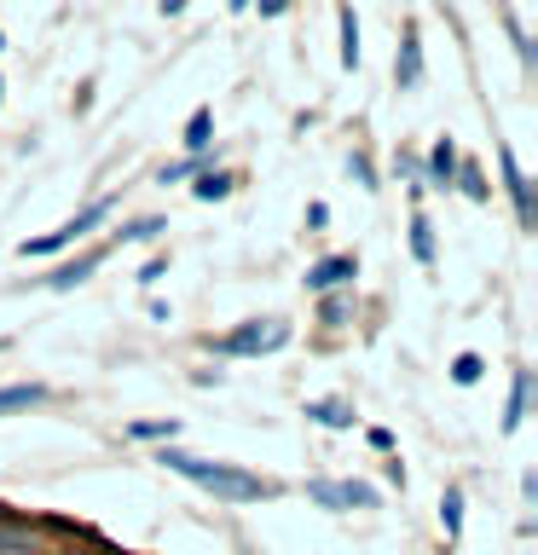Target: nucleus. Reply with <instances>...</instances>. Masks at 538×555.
<instances>
[{"label": "nucleus", "instance_id": "nucleus-8", "mask_svg": "<svg viewBox=\"0 0 538 555\" xmlns=\"http://www.w3.org/2000/svg\"><path fill=\"white\" fill-rule=\"evenodd\" d=\"M527 405H533V371H515L510 405H503V434H515L521 423H527Z\"/></svg>", "mask_w": 538, "mask_h": 555}, {"label": "nucleus", "instance_id": "nucleus-7", "mask_svg": "<svg viewBox=\"0 0 538 555\" xmlns=\"http://www.w3.org/2000/svg\"><path fill=\"white\" fill-rule=\"evenodd\" d=\"M394 81H399V87H417V81H423V41H417V29H406V41H399Z\"/></svg>", "mask_w": 538, "mask_h": 555}, {"label": "nucleus", "instance_id": "nucleus-19", "mask_svg": "<svg viewBox=\"0 0 538 555\" xmlns=\"http://www.w3.org/2000/svg\"><path fill=\"white\" fill-rule=\"evenodd\" d=\"M128 434H133V440H163V446H174V434H180V423H174V416H168V423H133Z\"/></svg>", "mask_w": 538, "mask_h": 555}, {"label": "nucleus", "instance_id": "nucleus-3", "mask_svg": "<svg viewBox=\"0 0 538 555\" xmlns=\"http://www.w3.org/2000/svg\"><path fill=\"white\" fill-rule=\"evenodd\" d=\"M290 341V324L284 319H243L232 336H220L215 347L232 359H260V353H278V347Z\"/></svg>", "mask_w": 538, "mask_h": 555}, {"label": "nucleus", "instance_id": "nucleus-13", "mask_svg": "<svg viewBox=\"0 0 538 555\" xmlns=\"http://www.w3.org/2000/svg\"><path fill=\"white\" fill-rule=\"evenodd\" d=\"M208 133H215V111H208V104H197V111H191V121H185V151H208Z\"/></svg>", "mask_w": 538, "mask_h": 555}, {"label": "nucleus", "instance_id": "nucleus-17", "mask_svg": "<svg viewBox=\"0 0 538 555\" xmlns=\"http://www.w3.org/2000/svg\"><path fill=\"white\" fill-rule=\"evenodd\" d=\"M411 255L423 260V267H434V225H428L423 215L411 220Z\"/></svg>", "mask_w": 538, "mask_h": 555}, {"label": "nucleus", "instance_id": "nucleus-22", "mask_svg": "<svg viewBox=\"0 0 538 555\" xmlns=\"http://www.w3.org/2000/svg\"><path fill=\"white\" fill-rule=\"evenodd\" d=\"M0 550L24 555V550H29V527H0Z\"/></svg>", "mask_w": 538, "mask_h": 555}, {"label": "nucleus", "instance_id": "nucleus-12", "mask_svg": "<svg viewBox=\"0 0 538 555\" xmlns=\"http://www.w3.org/2000/svg\"><path fill=\"white\" fill-rule=\"evenodd\" d=\"M47 388L41 382H12V388H0V416L7 411H29V405H41Z\"/></svg>", "mask_w": 538, "mask_h": 555}, {"label": "nucleus", "instance_id": "nucleus-15", "mask_svg": "<svg viewBox=\"0 0 538 555\" xmlns=\"http://www.w3.org/2000/svg\"><path fill=\"white\" fill-rule=\"evenodd\" d=\"M440 527H446V538L463 532V492L458 486H446V498H440Z\"/></svg>", "mask_w": 538, "mask_h": 555}, {"label": "nucleus", "instance_id": "nucleus-9", "mask_svg": "<svg viewBox=\"0 0 538 555\" xmlns=\"http://www.w3.org/2000/svg\"><path fill=\"white\" fill-rule=\"evenodd\" d=\"M307 416H312V423H324V428H354L359 423L347 399H307Z\"/></svg>", "mask_w": 538, "mask_h": 555}, {"label": "nucleus", "instance_id": "nucleus-23", "mask_svg": "<svg viewBox=\"0 0 538 555\" xmlns=\"http://www.w3.org/2000/svg\"><path fill=\"white\" fill-rule=\"evenodd\" d=\"M347 319V295H324V324H342Z\"/></svg>", "mask_w": 538, "mask_h": 555}, {"label": "nucleus", "instance_id": "nucleus-21", "mask_svg": "<svg viewBox=\"0 0 538 555\" xmlns=\"http://www.w3.org/2000/svg\"><path fill=\"white\" fill-rule=\"evenodd\" d=\"M163 232H168L163 220H133V225H128V232H121V237H128V243H156Z\"/></svg>", "mask_w": 538, "mask_h": 555}, {"label": "nucleus", "instance_id": "nucleus-26", "mask_svg": "<svg viewBox=\"0 0 538 555\" xmlns=\"http://www.w3.org/2000/svg\"><path fill=\"white\" fill-rule=\"evenodd\" d=\"M163 12H168V17H180V12H185V0H163Z\"/></svg>", "mask_w": 538, "mask_h": 555}, {"label": "nucleus", "instance_id": "nucleus-1", "mask_svg": "<svg viewBox=\"0 0 538 555\" xmlns=\"http://www.w3.org/2000/svg\"><path fill=\"white\" fill-rule=\"evenodd\" d=\"M156 463L174 468V475L191 480V486H203V492H215L220 503H260V498H272V492H278L272 480L249 475V468L215 463V457H191V451H180V446H163V457H156Z\"/></svg>", "mask_w": 538, "mask_h": 555}, {"label": "nucleus", "instance_id": "nucleus-10", "mask_svg": "<svg viewBox=\"0 0 538 555\" xmlns=\"http://www.w3.org/2000/svg\"><path fill=\"white\" fill-rule=\"evenodd\" d=\"M428 180L440 185V191L458 180V145H451V139H440V145L428 151Z\"/></svg>", "mask_w": 538, "mask_h": 555}, {"label": "nucleus", "instance_id": "nucleus-16", "mask_svg": "<svg viewBox=\"0 0 538 555\" xmlns=\"http://www.w3.org/2000/svg\"><path fill=\"white\" fill-rule=\"evenodd\" d=\"M226 191H232V173H197V185H191V197H197V203H220Z\"/></svg>", "mask_w": 538, "mask_h": 555}, {"label": "nucleus", "instance_id": "nucleus-20", "mask_svg": "<svg viewBox=\"0 0 538 555\" xmlns=\"http://www.w3.org/2000/svg\"><path fill=\"white\" fill-rule=\"evenodd\" d=\"M458 185H463L475 203H486V197H492V185L481 180V168H475V163H463V168H458Z\"/></svg>", "mask_w": 538, "mask_h": 555}, {"label": "nucleus", "instance_id": "nucleus-4", "mask_svg": "<svg viewBox=\"0 0 538 555\" xmlns=\"http://www.w3.org/2000/svg\"><path fill=\"white\" fill-rule=\"evenodd\" d=\"M307 498L319 509H376V492L364 480H307Z\"/></svg>", "mask_w": 538, "mask_h": 555}, {"label": "nucleus", "instance_id": "nucleus-11", "mask_svg": "<svg viewBox=\"0 0 538 555\" xmlns=\"http://www.w3.org/2000/svg\"><path fill=\"white\" fill-rule=\"evenodd\" d=\"M93 272H99V255L87 249L81 260H69V267H59V272H52V278H47V289H76V284H87Z\"/></svg>", "mask_w": 538, "mask_h": 555}, {"label": "nucleus", "instance_id": "nucleus-24", "mask_svg": "<svg viewBox=\"0 0 538 555\" xmlns=\"http://www.w3.org/2000/svg\"><path fill=\"white\" fill-rule=\"evenodd\" d=\"M185 173H191V163H174V168H163V185H180Z\"/></svg>", "mask_w": 538, "mask_h": 555}, {"label": "nucleus", "instance_id": "nucleus-18", "mask_svg": "<svg viewBox=\"0 0 538 555\" xmlns=\"http://www.w3.org/2000/svg\"><path fill=\"white\" fill-rule=\"evenodd\" d=\"M481 371H486L481 353H458V359H451V382H458V388H475Z\"/></svg>", "mask_w": 538, "mask_h": 555}, {"label": "nucleus", "instance_id": "nucleus-2", "mask_svg": "<svg viewBox=\"0 0 538 555\" xmlns=\"http://www.w3.org/2000/svg\"><path fill=\"white\" fill-rule=\"evenodd\" d=\"M111 208H116V197H93L81 208V215H69L59 232H47V237H29V243H17V255H29V260H41V255H59V249H69L76 237H87L93 225H104L111 220Z\"/></svg>", "mask_w": 538, "mask_h": 555}, {"label": "nucleus", "instance_id": "nucleus-25", "mask_svg": "<svg viewBox=\"0 0 538 555\" xmlns=\"http://www.w3.org/2000/svg\"><path fill=\"white\" fill-rule=\"evenodd\" d=\"M284 7H290V0H260V12H267V17H278Z\"/></svg>", "mask_w": 538, "mask_h": 555}, {"label": "nucleus", "instance_id": "nucleus-6", "mask_svg": "<svg viewBox=\"0 0 538 555\" xmlns=\"http://www.w3.org/2000/svg\"><path fill=\"white\" fill-rule=\"evenodd\" d=\"M354 272H359V260H354V255H324V260H312V267H307V289L330 295V289L354 284Z\"/></svg>", "mask_w": 538, "mask_h": 555}, {"label": "nucleus", "instance_id": "nucleus-27", "mask_svg": "<svg viewBox=\"0 0 538 555\" xmlns=\"http://www.w3.org/2000/svg\"><path fill=\"white\" fill-rule=\"evenodd\" d=\"M0 47H7V35H0Z\"/></svg>", "mask_w": 538, "mask_h": 555}, {"label": "nucleus", "instance_id": "nucleus-28", "mask_svg": "<svg viewBox=\"0 0 538 555\" xmlns=\"http://www.w3.org/2000/svg\"><path fill=\"white\" fill-rule=\"evenodd\" d=\"M0 93H7V87H0Z\"/></svg>", "mask_w": 538, "mask_h": 555}, {"label": "nucleus", "instance_id": "nucleus-14", "mask_svg": "<svg viewBox=\"0 0 538 555\" xmlns=\"http://www.w3.org/2000/svg\"><path fill=\"white\" fill-rule=\"evenodd\" d=\"M342 69H359V17H354V7H342Z\"/></svg>", "mask_w": 538, "mask_h": 555}, {"label": "nucleus", "instance_id": "nucleus-5", "mask_svg": "<svg viewBox=\"0 0 538 555\" xmlns=\"http://www.w3.org/2000/svg\"><path fill=\"white\" fill-rule=\"evenodd\" d=\"M498 168H503V191H510V203H515L521 232H533V185H527V173H521V163H515L510 145H498Z\"/></svg>", "mask_w": 538, "mask_h": 555}]
</instances>
